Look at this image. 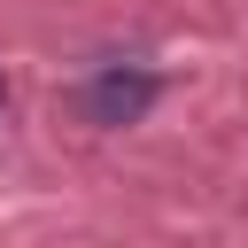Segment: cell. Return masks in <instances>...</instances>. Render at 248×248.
Wrapping results in <instances>:
<instances>
[{
    "label": "cell",
    "mask_w": 248,
    "mask_h": 248,
    "mask_svg": "<svg viewBox=\"0 0 248 248\" xmlns=\"http://www.w3.org/2000/svg\"><path fill=\"white\" fill-rule=\"evenodd\" d=\"M155 101H163V78H155V70H132V62H108V70H93V78L78 85V116L101 124V132L140 124Z\"/></svg>",
    "instance_id": "6da1fadb"
},
{
    "label": "cell",
    "mask_w": 248,
    "mask_h": 248,
    "mask_svg": "<svg viewBox=\"0 0 248 248\" xmlns=\"http://www.w3.org/2000/svg\"><path fill=\"white\" fill-rule=\"evenodd\" d=\"M0 108H8V78H0Z\"/></svg>",
    "instance_id": "7a4b0ae2"
}]
</instances>
